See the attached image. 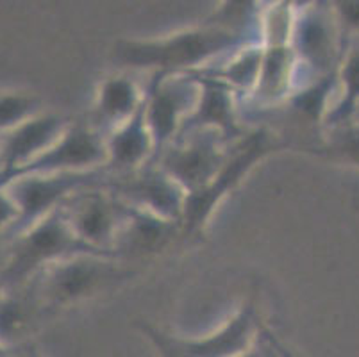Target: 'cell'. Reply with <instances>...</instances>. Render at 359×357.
<instances>
[{
  "label": "cell",
  "instance_id": "cell-27",
  "mask_svg": "<svg viewBox=\"0 0 359 357\" xmlns=\"http://www.w3.org/2000/svg\"><path fill=\"white\" fill-rule=\"evenodd\" d=\"M16 218H18V209H16L15 202L9 198L4 188H0V236L8 234Z\"/></svg>",
  "mask_w": 359,
  "mask_h": 357
},
{
  "label": "cell",
  "instance_id": "cell-29",
  "mask_svg": "<svg viewBox=\"0 0 359 357\" xmlns=\"http://www.w3.org/2000/svg\"><path fill=\"white\" fill-rule=\"evenodd\" d=\"M32 357H40V356H32Z\"/></svg>",
  "mask_w": 359,
  "mask_h": 357
},
{
  "label": "cell",
  "instance_id": "cell-3",
  "mask_svg": "<svg viewBox=\"0 0 359 357\" xmlns=\"http://www.w3.org/2000/svg\"><path fill=\"white\" fill-rule=\"evenodd\" d=\"M286 143L266 127L247 133L231 145L227 159L213 181L201 191L186 196L181 218L182 234H198L204 231L218 206L245 181L263 159L285 149Z\"/></svg>",
  "mask_w": 359,
  "mask_h": 357
},
{
  "label": "cell",
  "instance_id": "cell-5",
  "mask_svg": "<svg viewBox=\"0 0 359 357\" xmlns=\"http://www.w3.org/2000/svg\"><path fill=\"white\" fill-rule=\"evenodd\" d=\"M345 31L332 2L297 4L292 48L299 63L300 90L306 84L338 72L345 52Z\"/></svg>",
  "mask_w": 359,
  "mask_h": 357
},
{
  "label": "cell",
  "instance_id": "cell-16",
  "mask_svg": "<svg viewBox=\"0 0 359 357\" xmlns=\"http://www.w3.org/2000/svg\"><path fill=\"white\" fill-rule=\"evenodd\" d=\"M145 95L147 90H143L130 75H109L99 84L90 126L106 137L142 109Z\"/></svg>",
  "mask_w": 359,
  "mask_h": 357
},
{
  "label": "cell",
  "instance_id": "cell-30",
  "mask_svg": "<svg viewBox=\"0 0 359 357\" xmlns=\"http://www.w3.org/2000/svg\"><path fill=\"white\" fill-rule=\"evenodd\" d=\"M0 137H2V133H0Z\"/></svg>",
  "mask_w": 359,
  "mask_h": 357
},
{
  "label": "cell",
  "instance_id": "cell-2",
  "mask_svg": "<svg viewBox=\"0 0 359 357\" xmlns=\"http://www.w3.org/2000/svg\"><path fill=\"white\" fill-rule=\"evenodd\" d=\"M81 254L115 257L77 240L65 218L63 209L57 208L43 220L36 222L13 238L6 260L0 263V291L22 290L45 268Z\"/></svg>",
  "mask_w": 359,
  "mask_h": 357
},
{
  "label": "cell",
  "instance_id": "cell-4",
  "mask_svg": "<svg viewBox=\"0 0 359 357\" xmlns=\"http://www.w3.org/2000/svg\"><path fill=\"white\" fill-rule=\"evenodd\" d=\"M130 275L133 271L123 268L116 257L81 254L45 268L25 288L48 313L95 297Z\"/></svg>",
  "mask_w": 359,
  "mask_h": 357
},
{
  "label": "cell",
  "instance_id": "cell-14",
  "mask_svg": "<svg viewBox=\"0 0 359 357\" xmlns=\"http://www.w3.org/2000/svg\"><path fill=\"white\" fill-rule=\"evenodd\" d=\"M191 75H195L202 84L201 98H198L197 109L186 120L179 136L194 133V130H215V133H220L229 143L238 142L245 134L238 122L240 95L220 81L202 77L197 74Z\"/></svg>",
  "mask_w": 359,
  "mask_h": 357
},
{
  "label": "cell",
  "instance_id": "cell-28",
  "mask_svg": "<svg viewBox=\"0 0 359 357\" xmlns=\"http://www.w3.org/2000/svg\"><path fill=\"white\" fill-rule=\"evenodd\" d=\"M352 120H359V107L355 109V114H354V118H352Z\"/></svg>",
  "mask_w": 359,
  "mask_h": 357
},
{
  "label": "cell",
  "instance_id": "cell-1",
  "mask_svg": "<svg viewBox=\"0 0 359 357\" xmlns=\"http://www.w3.org/2000/svg\"><path fill=\"white\" fill-rule=\"evenodd\" d=\"M261 43L259 31H240L210 18L202 25L174 34L145 39H120L111 59L129 70L152 74H190L220 63L247 45Z\"/></svg>",
  "mask_w": 359,
  "mask_h": 357
},
{
  "label": "cell",
  "instance_id": "cell-13",
  "mask_svg": "<svg viewBox=\"0 0 359 357\" xmlns=\"http://www.w3.org/2000/svg\"><path fill=\"white\" fill-rule=\"evenodd\" d=\"M72 122L54 113H40L0 137V186L24 168L65 134Z\"/></svg>",
  "mask_w": 359,
  "mask_h": 357
},
{
  "label": "cell",
  "instance_id": "cell-18",
  "mask_svg": "<svg viewBox=\"0 0 359 357\" xmlns=\"http://www.w3.org/2000/svg\"><path fill=\"white\" fill-rule=\"evenodd\" d=\"M181 232V224L163 220L150 213L130 208L129 218L120 231L113 252L122 257H143L161 252L174 236Z\"/></svg>",
  "mask_w": 359,
  "mask_h": 357
},
{
  "label": "cell",
  "instance_id": "cell-20",
  "mask_svg": "<svg viewBox=\"0 0 359 357\" xmlns=\"http://www.w3.org/2000/svg\"><path fill=\"white\" fill-rule=\"evenodd\" d=\"M263 45L252 43L240 48V50L234 52L233 55H229V58L220 61V63H215L213 67L202 68L198 72H190V74H197L202 75V77L220 81V83L233 88L240 95L241 100H245V98L250 97V93L256 88L261 65H263Z\"/></svg>",
  "mask_w": 359,
  "mask_h": 357
},
{
  "label": "cell",
  "instance_id": "cell-21",
  "mask_svg": "<svg viewBox=\"0 0 359 357\" xmlns=\"http://www.w3.org/2000/svg\"><path fill=\"white\" fill-rule=\"evenodd\" d=\"M336 79V98L325 120V129L352 122L355 109L359 107V43H347Z\"/></svg>",
  "mask_w": 359,
  "mask_h": 357
},
{
  "label": "cell",
  "instance_id": "cell-22",
  "mask_svg": "<svg viewBox=\"0 0 359 357\" xmlns=\"http://www.w3.org/2000/svg\"><path fill=\"white\" fill-rule=\"evenodd\" d=\"M295 2H270L261 9V45L270 47H290L293 25H295Z\"/></svg>",
  "mask_w": 359,
  "mask_h": 357
},
{
  "label": "cell",
  "instance_id": "cell-10",
  "mask_svg": "<svg viewBox=\"0 0 359 357\" xmlns=\"http://www.w3.org/2000/svg\"><path fill=\"white\" fill-rule=\"evenodd\" d=\"M202 84L191 74H154L145 95V120L154 137L156 156L175 142L197 109Z\"/></svg>",
  "mask_w": 359,
  "mask_h": 357
},
{
  "label": "cell",
  "instance_id": "cell-19",
  "mask_svg": "<svg viewBox=\"0 0 359 357\" xmlns=\"http://www.w3.org/2000/svg\"><path fill=\"white\" fill-rule=\"evenodd\" d=\"M45 313L29 288L0 291V349L11 350L27 342Z\"/></svg>",
  "mask_w": 359,
  "mask_h": 357
},
{
  "label": "cell",
  "instance_id": "cell-15",
  "mask_svg": "<svg viewBox=\"0 0 359 357\" xmlns=\"http://www.w3.org/2000/svg\"><path fill=\"white\" fill-rule=\"evenodd\" d=\"M109 177H123L135 173L154 161L156 143L145 120V104L135 116L106 136Z\"/></svg>",
  "mask_w": 359,
  "mask_h": 357
},
{
  "label": "cell",
  "instance_id": "cell-25",
  "mask_svg": "<svg viewBox=\"0 0 359 357\" xmlns=\"http://www.w3.org/2000/svg\"><path fill=\"white\" fill-rule=\"evenodd\" d=\"M236 357H300V356L293 352V350H290L288 346L280 342L276 334L269 329V327L263 325L259 329V332H257L252 345Z\"/></svg>",
  "mask_w": 359,
  "mask_h": 357
},
{
  "label": "cell",
  "instance_id": "cell-24",
  "mask_svg": "<svg viewBox=\"0 0 359 357\" xmlns=\"http://www.w3.org/2000/svg\"><path fill=\"white\" fill-rule=\"evenodd\" d=\"M40 114V100L27 93H0V133H8Z\"/></svg>",
  "mask_w": 359,
  "mask_h": 357
},
{
  "label": "cell",
  "instance_id": "cell-23",
  "mask_svg": "<svg viewBox=\"0 0 359 357\" xmlns=\"http://www.w3.org/2000/svg\"><path fill=\"white\" fill-rule=\"evenodd\" d=\"M327 136L318 154L341 165L359 168V120L327 129Z\"/></svg>",
  "mask_w": 359,
  "mask_h": 357
},
{
  "label": "cell",
  "instance_id": "cell-12",
  "mask_svg": "<svg viewBox=\"0 0 359 357\" xmlns=\"http://www.w3.org/2000/svg\"><path fill=\"white\" fill-rule=\"evenodd\" d=\"M107 188L129 208L181 224L186 191L156 163L123 177H109Z\"/></svg>",
  "mask_w": 359,
  "mask_h": 357
},
{
  "label": "cell",
  "instance_id": "cell-11",
  "mask_svg": "<svg viewBox=\"0 0 359 357\" xmlns=\"http://www.w3.org/2000/svg\"><path fill=\"white\" fill-rule=\"evenodd\" d=\"M106 137L90 122H72L63 136L8 181L29 173H86L106 168ZM6 181V182H8ZM2 188V186H0Z\"/></svg>",
  "mask_w": 359,
  "mask_h": 357
},
{
  "label": "cell",
  "instance_id": "cell-26",
  "mask_svg": "<svg viewBox=\"0 0 359 357\" xmlns=\"http://www.w3.org/2000/svg\"><path fill=\"white\" fill-rule=\"evenodd\" d=\"M339 24L344 31L359 32V0H347V2H332Z\"/></svg>",
  "mask_w": 359,
  "mask_h": 357
},
{
  "label": "cell",
  "instance_id": "cell-6",
  "mask_svg": "<svg viewBox=\"0 0 359 357\" xmlns=\"http://www.w3.org/2000/svg\"><path fill=\"white\" fill-rule=\"evenodd\" d=\"M136 325L161 357H236L252 345L263 323L256 306L247 302L218 329L202 336H177L145 322Z\"/></svg>",
  "mask_w": 359,
  "mask_h": 357
},
{
  "label": "cell",
  "instance_id": "cell-7",
  "mask_svg": "<svg viewBox=\"0 0 359 357\" xmlns=\"http://www.w3.org/2000/svg\"><path fill=\"white\" fill-rule=\"evenodd\" d=\"M109 175L106 170L86 173H29L8 181L2 188L18 209V218L8 231L9 240L61 208L74 193L106 184Z\"/></svg>",
  "mask_w": 359,
  "mask_h": 357
},
{
  "label": "cell",
  "instance_id": "cell-9",
  "mask_svg": "<svg viewBox=\"0 0 359 357\" xmlns=\"http://www.w3.org/2000/svg\"><path fill=\"white\" fill-rule=\"evenodd\" d=\"M231 145L220 133L194 130L165 147L152 163L161 166L186 195H194L213 181L227 159Z\"/></svg>",
  "mask_w": 359,
  "mask_h": 357
},
{
  "label": "cell",
  "instance_id": "cell-17",
  "mask_svg": "<svg viewBox=\"0 0 359 357\" xmlns=\"http://www.w3.org/2000/svg\"><path fill=\"white\" fill-rule=\"evenodd\" d=\"M297 84H299V63L292 45L264 48L257 84L250 97L245 98L243 102L252 104L257 109H266L277 104L288 102L290 97L297 91Z\"/></svg>",
  "mask_w": 359,
  "mask_h": 357
},
{
  "label": "cell",
  "instance_id": "cell-8",
  "mask_svg": "<svg viewBox=\"0 0 359 357\" xmlns=\"http://www.w3.org/2000/svg\"><path fill=\"white\" fill-rule=\"evenodd\" d=\"M107 182L74 193L61 209L77 240L118 257L113 245L129 218L130 208L107 188Z\"/></svg>",
  "mask_w": 359,
  "mask_h": 357
}]
</instances>
